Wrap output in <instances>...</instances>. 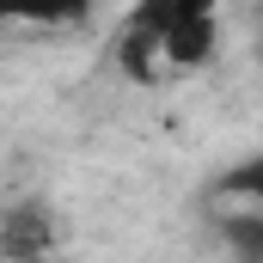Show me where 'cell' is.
Segmentation results:
<instances>
[{
	"label": "cell",
	"instance_id": "7a4b0ae2",
	"mask_svg": "<svg viewBox=\"0 0 263 263\" xmlns=\"http://www.w3.org/2000/svg\"><path fill=\"white\" fill-rule=\"evenodd\" d=\"M220 43V0H172V31H165V67L190 73L214 62Z\"/></svg>",
	"mask_w": 263,
	"mask_h": 263
},
{
	"label": "cell",
	"instance_id": "277c9868",
	"mask_svg": "<svg viewBox=\"0 0 263 263\" xmlns=\"http://www.w3.org/2000/svg\"><path fill=\"white\" fill-rule=\"evenodd\" d=\"M257 62H263V37H257Z\"/></svg>",
	"mask_w": 263,
	"mask_h": 263
},
{
	"label": "cell",
	"instance_id": "6da1fadb",
	"mask_svg": "<svg viewBox=\"0 0 263 263\" xmlns=\"http://www.w3.org/2000/svg\"><path fill=\"white\" fill-rule=\"evenodd\" d=\"M165 31H172V0H135L129 18L117 25L110 55L129 80H147L153 67H165Z\"/></svg>",
	"mask_w": 263,
	"mask_h": 263
},
{
	"label": "cell",
	"instance_id": "3957f363",
	"mask_svg": "<svg viewBox=\"0 0 263 263\" xmlns=\"http://www.w3.org/2000/svg\"><path fill=\"white\" fill-rule=\"evenodd\" d=\"M92 12V0H0V18L18 25H80Z\"/></svg>",
	"mask_w": 263,
	"mask_h": 263
}]
</instances>
